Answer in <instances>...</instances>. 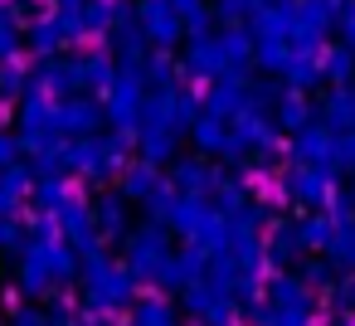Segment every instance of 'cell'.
<instances>
[{
  "instance_id": "cell-1",
  "label": "cell",
  "mask_w": 355,
  "mask_h": 326,
  "mask_svg": "<svg viewBox=\"0 0 355 326\" xmlns=\"http://www.w3.org/2000/svg\"><path fill=\"white\" fill-rule=\"evenodd\" d=\"M345 307H350V311H355V282H350V287H345Z\"/></svg>"
}]
</instances>
